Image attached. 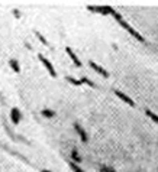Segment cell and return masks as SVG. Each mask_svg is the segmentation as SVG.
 Instances as JSON below:
<instances>
[{
  "mask_svg": "<svg viewBox=\"0 0 158 172\" xmlns=\"http://www.w3.org/2000/svg\"><path fill=\"white\" fill-rule=\"evenodd\" d=\"M41 172H51V171H48V169H42Z\"/></svg>",
  "mask_w": 158,
  "mask_h": 172,
  "instance_id": "e0dca14e",
  "label": "cell"
},
{
  "mask_svg": "<svg viewBox=\"0 0 158 172\" xmlns=\"http://www.w3.org/2000/svg\"><path fill=\"white\" fill-rule=\"evenodd\" d=\"M65 52L68 54V56H70V58H71V61L74 62L75 67H81V61L79 60V56H77L74 52H73V49L70 48V46H67V48H65Z\"/></svg>",
  "mask_w": 158,
  "mask_h": 172,
  "instance_id": "52a82bcc",
  "label": "cell"
},
{
  "mask_svg": "<svg viewBox=\"0 0 158 172\" xmlns=\"http://www.w3.org/2000/svg\"><path fill=\"white\" fill-rule=\"evenodd\" d=\"M119 23H121V25H122V28H125V29L128 30V32L132 35V36H135V38H136V39H138V41H139V42H145V39H144V38H142V35H141L139 32H136V30L133 29V28H132L131 25H129V23L126 22V20H125V19H122V20H121V22H119Z\"/></svg>",
  "mask_w": 158,
  "mask_h": 172,
  "instance_id": "6da1fadb",
  "label": "cell"
},
{
  "mask_svg": "<svg viewBox=\"0 0 158 172\" xmlns=\"http://www.w3.org/2000/svg\"><path fill=\"white\" fill-rule=\"evenodd\" d=\"M145 114H147V116L150 117V119L152 120L154 123H157V124H158V116H157V114H155V113H152V112H151V110H145Z\"/></svg>",
  "mask_w": 158,
  "mask_h": 172,
  "instance_id": "8fae6325",
  "label": "cell"
},
{
  "mask_svg": "<svg viewBox=\"0 0 158 172\" xmlns=\"http://www.w3.org/2000/svg\"><path fill=\"white\" fill-rule=\"evenodd\" d=\"M115 96H117V97L121 98V100L123 101V103H126V104L132 106V107L135 106V101L132 100L131 97H128V96H126V94H125V93H122V91H119V90H115Z\"/></svg>",
  "mask_w": 158,
  "mask_h": 172,
  "instance_id": "5b68a950",
  "label": "cell"
},
{
  "mask_svg": "<svg viewBox=\"0 0 158 172\" xmlns=\"http://www.w3.org/2000/svg\"><path fill=\"white\" fill-rule=\"evenodd\" d=\"M38 58H39V61H41L42 64H44V67L48 70L49 75H51V77H57V72H55V70H54V65L51 64V61L46 60V58L42 55V54H39V55H38Z\"/></svg>",
  "mask_w": 158,
  "mask_h": 172,
  "instance_id": "7a4b0ae2",
  "label": "cell"
},
{
  "mask_svg": "<svg viewBox=\"0 0 158 172\" xmlns=\"http://www.w3.org/2000/svg\"><path fill=\"white\" fill-rule=\"evenodd\" d=\"M74 129H75V132H77V135L80 136V139H81V142L83 143H87V133H86V130H84L83 127L80 126L79 123H74Z\"/></svg>",
  "mask_w": 158,
  "mask_h": 172,
  "instance_id": "8992f818",
  "label": "cell"
},
{
  "mask_svg": "<svg viewBox=\"0 0 158 172\" xmlns=\"http://www.w3.org/2000/svg\"><path fill=\"white\" fill-rule=\"evenodd\" d=\"M67 81H68V82H71L73 86H81V81H80V80L73 78V77H67Z\"/></svg>",
  "mask_w": 158,
  "mask_h": 172,
  "instance_id": "5bb4252c",
  "label": "cell"
},
{
  "mask_svg": "<svg viewBox=\"0 0 158 172\" xmlns=\"http://www.w3.org/2000/svg\"><path fill=\"white\" fill-rule=\"evenodd\" d=\"M80 81H81V82H84V84H87V86H90L91 88H94V87H96V86H94V84H93V81H91V80H89V78H87V77H83V78L80 80Z\"/></svg>",
  "mask_w": 158,
  "mask_h": 172,
  "instance_id": "9a60e30c",
  "label": "cell"
},
{
  "mask_svg": "<svg viewBox=\"0 0 158 172\" xmlns=\"http://www.w3.org/2000/svg\"><path fill=\"white\" fill-rule=\"evenodd\" d=\"M70 168H71L74 172H84L83 169L80 168V166H79L77 164H74V162H70Z\"/></svg>",
  "mask_w": 158,
  "mask_h": 172,
  "instance_id": "4fadbf2b",
  "label": "cell"
},
{
  "mask_svg": "<svg viewBox=\"0 0 158 172\" xmlns=\"http://www.w3.org/2000/svg\"><path fill=\"white\" fill-rule=\"evenodd\" d=\"M9 65H10V68L15 72H18V74L20 72V65H19V62L16 60H10V61H9Z\"/></svg>",
  "mask_w": 158,
  "mask_h": 172,
  "instance_id": "ba28073f",
  "label": "cell"
},
{
  "mask_svg": "<svg viewBox=\"0 0 158 172\" xmlns=\"http://www.w3.org/2000/svg\"><path fill=\"white\" fill-rule=\"evenodd\" d=\"M99 169H100V172H116L112 166H109V165H100Z\"/></svg>",
  "mask_w": 158,
  "mask_h": 172,
  "instance_id": "7c38bea8",
  "label": "cell"
},
{
  "mask_svg": "<svg viewBox=\"0 0 158 172\" xmlns=\"http://www.w3.org/2000/svg\"><path fill=\"white\" fill-rule=\"evenodd\" d=\"M10 119H12V123L13 124H18L20 120H22V113H20V110L18 109V107H13V109L10 110Z\"/></svg>",
  "mask_w": 158,
  "mask_h": 172,
  "instance_id": "277c9868",
  "label": "cell"
},
{
  "mask_svg": "<svg viewBox=\"0 0 158 172\" xmlns=\"http://www.w3.org/2000/svg\"><path fill=\"white\" fill-rule=\"evenodd\" d=\"M41 113H42V116H44V117H46V119H54V117H55V112H54V110L44 109Z\"/></svg>",
  "mask_w": 158,
  "mask_h": 172,
  "instance_id": "9c48e42d",
  "label": "cell"
},
{
  "mask_svg": "<svg viewBox=\"0 0 158 172\" xmlns=\"http://www.w3.org/2000/svg\"><path fill=\"white\" fill-rule=\"evenodd\" d=\"M71 159H73V162H74V164H80V162H81V158H80L79 152H77L75 149L71 152Z\"/></svg>",
  "mask_w": 158,
  "mask_h": 172,
  "instance_id": "30bf717a",
  "label": "cell"
},
{
  "mask_svg": "<svg viewBox=\"0 0 158 172\" xmlns=\"http://www.w3.org/2000/svg\"><path fill=\"white\" fill-rule=\"evenodd\" d=\"M36 36L39 38V41H41V42H42V44H44V45H45V46H48V45H49V44H48V41H46L45 38H44V35H41V34H39V32H36Z\"/></svg>",
  "mask_w": 158,
  "mask_h": 172,
  "instance_id": "2e32d148",
  "label": "cell"
},
{
  "mask_svg": "<svg viewBox=\"0 0 158 172\" xmlns=\"http://www.w3.org/2000/svg\"><path fill=\"white\" fill-rule=\"evenodd\" d=\"M89 65H90V67L93 68V70H94V71H96V72H99V74H100V75H103L105 78H109V72L106 71V70H105V68H103V67H100L99 64H96V62H94V61H89Z\"/></svg>",
  "mask_w": 158,
  "mask_h": 172,
  "instance_id": "3957f363",
  "label": "cell"
}]
</instances>
